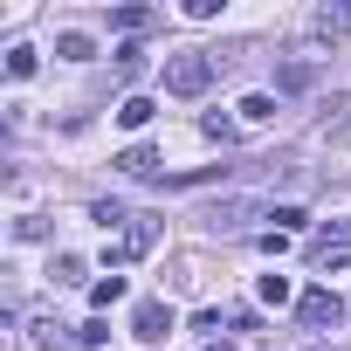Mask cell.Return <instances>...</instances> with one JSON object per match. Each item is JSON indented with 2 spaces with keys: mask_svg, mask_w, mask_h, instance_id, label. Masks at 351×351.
Segmentation results:
<instances>
[{
  "mask_svg": "<svg viewBox=\"0 0 351 351\" xmlns=\"http://www.w3.org/2000/svg\"><path fill=\"white\" fill-rule=\"evenodd\" d=\"M221 76V62L207 49H180V56H165V97H207V83Z\"/></svg>",
  "mask_w": 351,
  "mask_h": 351,
  "instance_id": "obj_1",
  "label": "cell"
},
{
  "mask_svg": "<svg viewBox=\"0 0 351 351\" xmlns=\"http://www.w3.org/2000/svg\"><path fill=\"white\" fill-rule=\"evenodd\" d=\"M303 255H310V269H317V276L344 269V262H351V221H324V228L310 234V248H303Z\"/></svg>",
  "mask_w": 351,
  "mask_h": 351,
  "instance_id": "obj_2",
  "label": "cell"
},
{
  "mask_svg": "<svg viewBox=\"0 0 351 351\" xmlns=\"http://www.w3.org/2000/svg\"><path fill=\"white\" fill-rule=\"evenodd\" d=\"M214 234H241L248 221H276V207H262V200H241V193H228V200H214L207 214H200Z\"/></svg>",
  "mask_w": 351,
  "mask_h": 351,
  "instance_id": "obj_3",
  "label": "cell"
},
{
  "mask_svg": "<svg viewBox=\"0 0 351 351\" xmlns=\"http://www.w3.org/2000/svg\"><path fill=\"white\" fill-rule=\"evenodd\" d=\"M172 330H180V310H172V303H158V296H145V303L131 310V337H138V344H165Z\"/></svg>",
  "mask_w": 351,
  "mask_h": 351,
  "instance_id": "obj_4",
  "label": "cell"
},
{
  "mask_svg": "<svg viewBox=\"0 0 351 351\" xmlns=\"http://www.w3.org/2000/svg\"><path fill=\"white\" fill-rule=\"evenodd\" d=\"M158 248V221L152 214H131V228H124V241L110 248V262H138V255H152Z\"/></svg>",
  "mask_w": 351,
  "mask_h": 351,
  "instance_id": "obj_5",
  "label": "cell"
},
{
  "mask_svg": "<svg viewBox=\"0 0 351 351\" xmlns=\"http://www.w3.org/2000/svg\"><path fill=\"white\" fill-rule=\"evenodd\" d=\"M296 317H303V330H330V324L344 317V303H337L330 289H303V303H296Z\"/></svg>",
  "mask_w": 351,
  "mask_h": 351,
  "instance_id": "obj_6",
  "label": "cell"
},
{
  "mask_svg": "<svg viewBox=\"0 0 351 351\" xmlns=\"http://www.w3.org/2000/svg\"><path fill=\"white\" fill-rule=\"evenodd\" d=\"M35 344H42V351H90V344H83V330H69V324H56V317H42V324H35Z\"/></svg>",
  "mask_w": 351,
  "mask_h": 351,
  "instance_id": "obj_7",
  "label": "cell"
},
{
  "mask_svg": "<svg viewBox=\"0 0 351 351\" xmlns=\"http://www.w3.org/2000/svg\"><path fill=\"white\" fill-rule=\"evenodd\" d=\"M117 172H131V180H152V172H158V152H152V145H124V152H117Z\"/></svg>",
  "mask_w": 351,
  "mask_h": 351,
  "instance_id": "obj_8",
  "label": "cell"
},
{
  "mask_svg": "<svg viewBox=\"0 0 351 351\" xmlns=\"http://www.w3.org/2000/svg\"><path fill=\"white\" fill-rule=\"evenodd\" d=\"M152 110H158L152 97H124V104H117V124H124V131H145V124H152Z\"/></svg>",
  "mask_w": 351,
  "mask_h": 351,
  "instance_id": "obj_9",
  "label": "cell"
},
{
  "mask_svg": "<svg viewBox=\"0 0 351 351\" xmlns=\"http://www.w3.org/2000/svg\"><path fill=\"white\" fill-rule=\"evenodd\" d=\"M49 276H56V289H69V282H83V276H90V262H83V255H56V262H49Z\"/></svg>",
  "mask_w": 351,
  "mask_h": 351,
  "instance_id": "obj_10",
  "label": "cell"
},
{
  "mask_svg": "<svg viewBox=\"0 0 351 351\" xmlns=\"http://www.w3.org/2000/svg\"><path fill=\"white\" fill-rule=\"evenodd\" d=\"M124 289H131L124 276H97V282H90V303H97V310H110V303H124Z\"/></svg>",
  "mask_w": 351,
  "mask_h": 351,
  "instance_id": "obj_11",
  "label": "cell"
},
{
  "mask_svg": "<svg viewBox=\"0 0 351 351\" xmlns=\"http://www.w3.org/2000/svg\"><path fill=\"white\" fill-rule=\"evenodd\" d=\"M241 117H248V124H269V117H276V90H255V97H241Z\"/></svg>",
  "mask_w": 351,
  "mask_h": 351,
  "instance_id": "obj_12",
  "label": "cell"
},
{
  "mask_svg": "<svg viewBox=\"0 0 351 351\" xmlns=\"http://www.w3.org/2000/svg\"><path fill=\"white\" fill-rule=\"evenodd\" d=\"M200 131H207V138H214L221 152L234 145V117H228V110H207V117H200Z\"/></svg>",
  "mask_w": 351,
  "mask_h": 351,
  "instance_id": "obj_13",
  "label": "cell"
},
{
  "mask_svg": "<svg viewBox=\"0 0 351 351\" xmlns=\"http://www.w3.org/2000/svg\"><path fill=\"white\" fill-rule=\"evenodd\" d=\"M90 221H97V228H131L124 200H97V207H90Z\"/></svg>",
  "mask_w": 351,
  "mask_h": 351,
  "instance_id": "obj_14",
  "label": "cell"
},
{
  "mask_svg": "<svg viewBox=\"0 0 351 351\" xmlns=\"http://www.w3.org/2000/svg\"><path fill=\"white\" fill-rule=\"evenodd\" d=\"M110 28H124V35H138V28H152V8H117V14H110Z\"/></svg>",
  "mask_w": 351,
  "mask_h": 351,
  "instance_id": "obj_15",
  "label": "cell"
},
{
  "mask_svg": "<svg viewBox=\"0 0 351 351\" xmlns=\"http://www.w3.org/2000/svg\"><path fill=\"white\" fill-rule=\"evenodd\" d=\"M56 56H69V62H90V35H76V28H69V35H56Z\"/></svg>",
  "mask_w": 351,
  "mask_h": 351,
  "instance_id": "obj_16",
  "label": "cell"
},
{
  "mask_svg": "<svg viewBox=\"0 0 351 351\" xmlns=\"http://www.w3.org/2000/svg\"><path fill=\"white\" fill-rule=\"evenodd\" d=\"M8 76H14V83H28V76H35V49H28V42H21V49H8Z\"/></svg>",
  "mask_w": 351,
  "mask_h": 351,
  "instance_id": "obj_17",
  "label": "cell"
},
{
  "mask_svg": "<svg viewBox=\"0 0 351 351\" xmlns=\"http://www.w3.org/2000/svg\"><path fill=\"white\" fill-rule=\"evenodd\" d=\"M14 241H49V221H42V214H21V221H14Z\"/></svg>",
  "mask_w": 351,
  "mask_h": 351,
  "instance_id": "obj_18",
  "label": "cell"
},
{
  "mask_svg": "<svg viewBox=\"0 0 351 351\" xmlns=\"http://www.w3.org/2000/svg\"><path fill=\"white\" fill-rule=\"evenodd\" d=\"M138 69H145V49L124 42V49H117V76H138Z\"/></svg>",
  "mask_w": 351,
  "mask_h": 351,
  "instance_id": "obj_19",
  "label": "cell"
},
{
  "mask_svg": "<svg viewBox=\"0 0 351 351\" xmlns=\"http://www.w3.org/2000/svg\"><path fill=\"white\" fill-rule=\"evenodd\" d=\"M262 303H289V276H262Z\"/></svg>",
  "mask_w": 351,
  "mask_h": 351,
  "instance_id": "obj_20",
  "label": "cell"
}]
</instances>
